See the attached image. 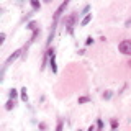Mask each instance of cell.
I'll return each mask as SVG.
<instances>
[{
    "instance_id": "12",
    "label": "cell",
    "mask_w": 131,
    "mask_h": 131,
    "mask_svg": "<svg viewBox=\"0 0 131 131\" xmlns=\"http://www.w3.org/2000/svg\"><path fill=\"white\" fill-rule=\"evenodd\" d=\"M16 95H18V92H16L15 89H12V90H10V98H13V100H15Z\"/></svg>"
},
{
    "instance_id": "20",
    "label": "cell",
    "mask_w": 131,
    "mask_h": 131,
    "mask_svg": "<svg viewBox=\"0 0 131 131\" xmlns=\"http://www.w3.org/2000/svg\"><path fill=\"white\" fill-rule=\"evenodd\" d=\"M128 66H129V67H131V61H129V62H128Z\"/></svg>"
},
{
    "instance_id": "6",
    "label": "cell",
    "mask_w": 131,
    "mask_h": 131,
    "mask_svg": "<svg viewBox=\"0 0 131 131\" xmlns=\"http://www.w3.org/2000/svg\"><path fill=\"white\" fill-rule=\"evenodd\" d=\"M90 20H92V13L85 15V16H84V20L80 21V26H85V25H89V23H90Z\"/></svg>"
},
{
    "instance_id": "5",
    "label": "cell",
    "mask_w": 131,
    "mask_h": 131,
    "mask_svg": "<svg viewBox=\"0 0 131 131\" xmlns=\"http://www.w3.org/2000/svg\"><path fill=\"white\" fill-rule=\"evenodd\" d=\"M49 64H51V69H52V72H57V67H56V56L54 54H52L51 56V59H49Z\"/></svg>"
},
{
    "instance_id": "18",
    "label": "cell",
    "mask_w": 131,
    "mask_h": 131,
    "mask_svg": "<svg viewBox=\"0 0 131 131\" xmlns=\"http://www.w3.org/2000/svg\"><path fill=\"white\" fill-rule=\"evenodd\" d=\"M39 129H46V123H41V125H39Z\"/></svg>"
},
{
    "instance_id": "7",
    "label": "cell",
    "mask_w": 131,
    "mask_h": 131,
    "mask_svg": "<svg viewBox=\"0 0 131 131\" xmlns=\"http://www.w3.org/2000/svg\"><path fill=\"white\" fill-rule=\"evenodd\" d=\"M13 106H15V102H13V98H10V100L7 102L5 108H7V110H12V108H13Z\"/></svg>"
},
{
    "instance_id": "11",
    "label": "cell",
    "mask_w": 131,
    "mask_h": 131,
    "mask_svg": "<svg viewBox=\"0 0 131 131\" xmlns=\"http://www.w3.org/2000/svg\"><path fill=\"white\" fill-rule=\"evenodd\" d=\"M87 102H90L89 97H79V103H87Z\"/></svg>"
},
{
    "instance_id": "17",
    "label": "cell",
    "mask_w": 131,
    "mask_h": 131,
    "mask_svg": "<svg viewBox=\"0 0 131 131\" xmlns=\"http://www.w3.org/2000/svg\"><path fill=\"white\" fill-rule=\"evenodd\" d=\"M92 43H93V38H87V41H85V44H87V46H90Z\"/></svg>"
},
{
    "instance_id": "13",
    "label": "cell",
    "mask_w": 131,
    "mask_h": 131,
    "mask_svg": "<svg viewBox=\"0 0 131 131\" xmlns=\"http://www.w3.org/2000/svg\"><path fill=\"white\" fill-rule=\"evenodd\" d=\"M110 125H112V129H116V128H118V121L115 120V118H113L112 121H110Z\"/></svg>"
},
{
    "instance_id": "16",
    "label": "cell",
    "mask_w": 131,
    "mask_h": 131,
    "mask_svg": "<svg viewBox=\"0 0 131 131\" xmlns=\"http://www.w3.org/2000/svg\"><path fill=\"white\" fill-rule=\"evenodd\" d=\"M56 131H62V121H59V123H57V128H56Z\"/></svg>"
},
{
    "instance_id": "9",
    "label": "cell",
    "mask_w": 131,
    "mask_h": 131,
    "mask_svg": "<svg viewBox=\"0 0 131 131\" xmlns=\"http://www.w3.org/2000/svg\"><path fill=\"white\" fill-rule=\"evenodd\" d=\"M21 100H23V102H26V100H28V93H26V87H23V89H21Z\"/></svg>"
},
{
    "instance_id": "1",
    "label": "cell",
    "mask_w": 131,
    "mask_h": 131,
    "mask_svg": "<svg viewBox=\"0 0 131 131\" xmlns=\"http://www.w3.org/2000/svg\"><path fill=\"white\" fill-rule=\"evenodd\" d=\"M118 48H120V52H121V54L131 56V39H123Z\"/></svg>"
},
{
    "instance_id": "21",
    "label": "cell",
    "mask_w": 131,
    "mask_h": 131,
    "mask_svg": "<svg viewBox=\"0 0 131 131\" xmlns=\"http://www.w3.org/2000/svg\"><path fill=\"white\" fill-rule=\"evenodd\" d=\"M79 131H80V129H79Z\"/></svg>"
},
{
    "instance_id": "15",
    "label": "cell",
    "mask_w": 131,
    "mask_h": 131,
    "mask_svg": "<svg viewBox=\"0 0 131 131\" xmlns=\"http://www.w3.org/2000/svg\"><path fill=\"white\" fill-rule=\"evenodd\" d=\"M97 128H98V129H103V121H102V120L97 121Z\"/></svg>"
},
{
    "instance_id": "19",
    "label": "cell",
    "mask_w": 131,
    "mask_h": 131,
    "mask_svg": "<svg viewBox=\"0 0 131 131\" xmlns=\"http://www.w3.org/2000/svg\"><path fill=\"white\" fill-rule=\"evenodd\" d=\"M126 26H131V20H128V21H126Z\"/></svg>"
},
{
    "instance_id": "3",
    "label": "cell",
    "mask_w": 131,
    "mask_h": 131,
    "mask_svg": "<svg viewBox=\"0 0 131 131\" xmlns=\"http://www.w3.org/2000/svg\"><path fill=\"white\" fill-rule=\"evenodd\" d=\"M66 7H67V2H64V3H61V7L56 10V13H54V21H57V18L61 16V13L66 10Z\"/></svg>"
},
{
    "instance_id": "8",
    "label": "cell",
    "mask_w": 131,
    "mask_h": 131,
    "mask_svg": "<svg viewBox=\"0 0 131 131\" xmlns=\"http://www.w3.org/2000/svg\"><path fill=\"white\" fill-rule=\"evenodd\" d=\"M26 28H28V30H33V31L38 30V28H36V21H30V23L26 25Z\"/></svg>"
},
{
    "instance_id": "14",
    "label": "cell",
    "mask_w": 131,
    "mask_h": 131,
    "mask_svg": "<svg viewBox=\"0 0 131 131\" xmlns=\"http://www.w3.org/2000/svg\"><path fill=\"white\" fill-rule=\"evenodd\" d=\"M110 97H112V92H110V90H106V92L103 93V98H105V100H108Z\"/></svg>"
},
{
    "instance_id": "2",
    "label": "cell",
    "mask_w": 131,
    "mask_h": 131,
    "mask_svg": "<svg viewBox=\"0 0 131 131\" xmlns=\"http://www.w3.org/2000/svg\"><path fill=\"white\" fill-rule=\"evenodd\" d=\"M75 18H77V15L75 13H72L71 16H67V18H66V26H67V31L69 33H72V26H74V23H75Z\"/></svg>"
},
{
    "instance_id": "10",
    "label": "cell",
    "mask_w": 131,
    "mask_h": 131,
    "mask_svg": "<svg viewBox=\"0 0 131 131\" xmlns=\"http://www.w3.org/2000/svg\"><path fill=\"white\" fill-rule=\"evenodd\" d=\"M31 7H33V10H39V2H36V0H33V2H31Z\"/></svg>"
},
{
    "instance_id": "4",
    "label": "cell",
    "mask_w": 131,
    "mask_h": 131,
    "mask_svg": "<svg viewBox=\"0 0 131 131\" xmlns=\"http://www.w3.org/2000/svg\"><path fill=\"white\" fill-rule=\"evenodd\" d=\"M20 54H21V49H18V51H15L13 54H12V56H10V57H8V59H7V66L13 62V61H15V59H16V57H18Z\"/></svg>"
}]
</instances>
